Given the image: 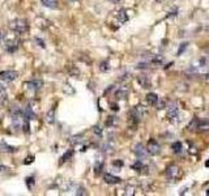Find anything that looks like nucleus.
Returning a JSON list of instances; mask_svg holds the SVG:
<instances>
[{
	"label": "nucleus",
	"instance_id": "obj_1",
	"mask_svg": "<svg viewBox=\"0 0 209 196\" xmlns=\"http://www.w3.org/2000/svg\"><path fill=\"white\" fill-rule=\"evenodd\" d=\"M9 28L17 34H25L29 29V25L26 23V20L24 18H14L9 23Z\"/></svg>",
	"mask_w": 209,
	"mask_h": 196
},
{
	"label": "nucleus",
	"instance_id": "obj_2",
	"mask_svg": "<svg viewBox=\"0 0 209 196\" xmlns=\"http://www.w3.org/2000/svg\"><path fill=\"white\" fill-rule=\"evenodd\" d=\"M146 114H148V110H146V107H144L143 105H137V106H135L131 110V117H132V119L135 122L141 120L144 117H146Z\"/></svg>",
	"mask_w": 209,
	"mask_h": 196
},
{
	"label": "nucleus",
	"instance_id": "obj_3",
	"mask_svg": "<svg viewBox=\"0 0 209 196\" xmlns=\"http://www.w3.org/2000/svg\"><path fill=\"white\" fill-rule=\"evenodd\" d=\"M181 175V168L178 165H170L166 169V177L171 182H175V180Z\"/></svg>",
	"mask_w": 209,
	"mask_h": 196
},
{
	"label": "nucleus",
	"instance_id": "obj_4",
	"mask_svg": "<svg viewBox=\"0 0 209 196\" xmlns=\"http://www.w3.org/2000/svg\"><path fill=\"white\" fill-rule=\"evenodd\" d=\"M146 150L149 154L152 156H157L161 153V145L158 144V141L154 140V139H150L146 144Z\"/></svg>",
	"mask_w": 209,
	"mask_h": 196
},
{
	"label": "nucleus",
	"instance_id": "obj_5",
	"mask_svg": "<svg viewBox=\"0 0 209 196\" xmlns=\"http://www.w3.org/2000/svg\"><path fill=\"white\" fill-rule=\"evenodd\" d=\"M167 107V118L170 122L173 123H176L178 122V118H179V111H178V107H176V103L171 102Z\"/></svg>",
	"mask_w": 209,
	"mask_h": 196
},
{
	"label": "nucleus",
	"instance_id": "obj_6",
	"mask_svg": "<svg viewBox=\"0 0 209 196\" xmlns=\"http://www.w3.org/2000/svg\"><path fill=\"white\" fill-rule=\"evenodd\" d=\"M42 86H43V83L41 81V80H32V81L26 83V89L29 92H32V93L39 92L42 89Z\"/></svg>",
	"mask_w": 209,
	"mask_h": 196
},
{
	"label": "nucleus",
	"instance_id": "obj_7",
	"mask_svg": "<svg viewBox=\"0 0 209 196\" xmlns=\"http://www.w3.org/2000/svg\"><path fill=\"white\" fill-rule=\"evenodd\" d=\"M18 46H20V42H18L17 38H14V37H12L11 39H7V41H5V50H7L8 53L17 51Z\"/></svg>",
	"mask_w": 209,
	"mask_h": 196
},
{
	"label": "nucleus",
	"instance_id": "obj_8",
	"mask_svg": "<svg viewBox=\"0 0 209 196\" xmlns=\"http://www.w3.org/2000/svg\"><path fill=\"white\" fill-rule=\"evenodd\" d=\"M18 77V73L16 71H5V72H2L0 73V78L3 81H7V83H11V81H14Z\"/></svg>",
	"mask_w": 209,
	"mask_h": 196
},
{
	"label": "nucleus",
	"instance_id": "obj_9",
	"mask_svg": "<svg viewBox=\"0 0 209 196\" xmlns=\"http://www.w3.org/2000/svg\"><path fill=\"white\" fill-rule=\"evenodd\" d=\"M133 152H135V154L139 159H145L146 158L148 150L143 147V144H136L135 147H133Z\"/></svg>",
	"mask_w": 209,
	"mask_h": 196
},
{
	"label": "nucleus",
	"instance_id": "obj_10",
	"mask_svg": "<svg viewBox=\"0 0 209 196\" xmlns=\"http://www.w3.org/2000/svg\"><path fill=\"white\" fill-rule=\"evenodd\" d=\"M137 83L140 84L141 88H144V89H148V88H150V86H152L150 78H149L148 76H145V75H140V76H137Z\"/></svg>",
	"mask_w": 209,
	"mask_h": 196
},
{
	"label": "nucleus",
	"instance_id": "obj_11",
	"mask_svg": "<svg viewBox=\"0 0 209 196\" xmlns=\"http://www.w3.org/2000/svg\"><path fill=\"white\" fill-rule=\"evenodd\" d=\"M16 150H17L16 147L8 145L4 141H0V152H2V153H13V152H16Z\"/></svg>",
	"mask_w": 209,
	"mask_h": 196
},
{
	"label": "nucleus",
	"instance_id": "obj_12",
	"mask_svg": "<svg viewBox=\"0 0 209 196\" xmlns=\"http://www.w3.org/2000/svg\"><path fill=\"white\" fill-rule=\"evenodd\" d=\"M104 182L107 184H118V183H120V178L114 177L111 174H104Z\"/></svg>",
	"mask_w": 209,
	"mask_h": 196
},
{
	"label": "nucleus",
	"instance_id": "obj_13",
	"mask_svg": "<svg viewBox=\"0 0 209 196\" xmlns=\"http://www.w3.org/2000/svg\"><path fill=\"white\" fill-rule=\"evenodd\" d=\"M41 3H42L43 7H46V8H50V9H56L58 5H59L58 0H41Z\"/></svg>",
	"mask_w": 209,
	"mask_h": 196
},
{
	"label": "nucleus",
	"instance_id": "obj_14",
	"mask_svg": "<svg viewBox=\"0 0 209 196\" xmlns=\"http://www.w3.org/2000/svg\"><path fill=\"white\" fill-rule=\"evenodd\" d=\"M158 96H157L155 93H149V94H146V102L150 105V106H154V105H157V102H158Z\"/></svg>",
	"mask_w": 209,
	"mask_h": 196
},
{
	"label": "nucleus",
	"instance_id": "obj_15",
	"mask_svg": "<svg viewBox=\"0 0 209 196\" xmlns=\"http://www.w3.org/2000/svg\"><path fill=\"white\" fill-rule=\"evenodd\" d=\"M116 20H118V23L119 24H124L127 20H128V16L125 14V11H119V12H116Z\"/></svg>",
	"mask_w": 209,
	"mask_h": 196
},
{
	"label": "nucleus",
	"instance_id": "obj_16",
	"mask_svg": "<svg viewBox=\"0 0 209 196\" xmlns=\"http://www.w3.org/2000/svg\"><path fill=\"white\" fill-rule=\"evenodd\" d=\"M171 149H173V152L175 154H181L183 152V145L181 141H176V143H173V145H171Z\"/></svg>",
	"mask_w": 209,
	"mask_h": 196
},
{
	"label": "nucleus",
	"instance_id": "obj_17",
	"mask_svg": "<svg viewBox=\"0 0 209 196\" xmlns=\"http://www.w3.org/2000/svg\"><path fill=\"white\" fill-rule=\"evenodd\" d=\"M199 132H206V131H209V122H199V124H197V128H196Z\"/></svg>",
	"mask_w": 209,
	"mask_h": 196
},
{
	"label": "nucleus",
	"instance_id": "obj_18",
	"mask_svg": "<svg viewBox=\"0 0 209 196\" xmlns=\"http://www.w3.org/2000/svg\"><path fill=\"white\" fill-rule=\"evenodd\" d=\"M46 122L48 123V124L55 123V108H51V110H48V113L46 115Z\"/></svg>",
	"mask_w": 209,
	"mask_h": 196
},
{
	"label": "nucleus",
	"instance_id": "obj_19",
	"mask_svg": "<svg viewBox=\"0 0 209 196\" xmlns=\"http://www.w3.org/2000/svg\"><path fill=\"white\" fill-rule=\"evenodd\" d=\"M127 96H128V90L127 89H118L116 93H115L116 99H125Z\"/></svg>",
	"mask_w": 209,
	"mask_h": 196
},
{
	"label": "nucleus",
	"instance_id": "obj_20",
	"mask_svg": "<svg viewBox=\"0 0 209 196\" xmlns=\"http://www.w3.org/2000/svg\"><path fill=\"white\" fill-rule=\"evenodd\" d=\"M132 169L135 170V171H141V170L145 169V166H144L143 162H141V159H137V161L132 165Z\"/></svg>",
	"mask_w": 209,
	"mask_h": 196
},
{
	"label": "nucleus",
	"instance_id": "obj_21",
	"mask_svg": "<svg viewBox=\"0 0 209 196\" xmlns=\"http://www.w3.org/2000/svg\"><path fill=\"white\" fill-rule=\"evenodd\" d=\"M7 101V90L3 85H0V103H3Z\"/></svg>",
	"mask_w": 209,
	"mask_h": 196
},
{
	"label": "nucleus",
	"instance_id": "obj_22",
	"mask_svg": "<svg viewBox=\"0 0 209 196\" xmlns=\"http://www.w3.org/2000/svg\"><path fill=\"white\" fill-rule=\"evenodd\" d=\"M116 124H118V118H115V117H109L107 118V120H106V126L107 127H114Z\"/></svg>",
	"mask_w": 209,
	"mask_h": 196
},
{
	"label": "nucleus",
	"instance_id": "obj_23",
	"mask_svg": "<svg viewBox=\"0 0 209 196\" xmlns=\"http://www.w3.org/2000/svg\"><path fill=\"white\" fill-rule=\"evenodd\" d=\"M99 69L102 71V72H107L109 69H110V64H109V62H102L101 63V65H99Z\"/></svg>",
	"mask_w": 209,
	"mask_h": 196
},
{
	"label": "nucleus",
	"instance_id": "obj_24",
	"mask_svg": "<svg viewBox=\"0 0 209 196\" xmlns=\"http://www.w3.org/2000/svg\"><path fill=\"white\" fill-rule=\"evenodd\" d=\"M197 124H199V120H197L196 118H195V119H192V122L188 124V129H190V131H191V129H192V131H193V129H196V128H197Z\"/></svg>",
	"mask_w": 209,
	"mask_h": 196
},
{
	"label": "nucleus",
	"instance_id": "obj_25",
	"mask_svg": "<svg viewBox=\"0 0 209 196\" xmlns=\"http://www.w3.org/2000/svg\"><path fill=\"white\" fill-rule=\"evenodd\" d=\"M188 47V43L187 42H184V43H182V45H181V47H179L178 48V55H182L183 53H184V50L186 48H187Z\"/></svg>",
	"mask_w": 209,
	"mask_h": 196
},
{
	"label": "nucleus",
	"instance_id": "obj_26",
	"mask_svg": "<svg viewBox=\"0 0 209 196\" xmlns=\"http://www.w3.org/2000/svg\"><path fill=\"white\" fill-rule=\"evenodd\" d=\"M72 156H73V152H72V150L67 152V153H65V154H64V156L62 157V162H65V161H68V159H69V158H71Z\"/></svg>",
	"mask_w": 209,
	"mask_h": 196
},
{
	"label": "nucleus",
	"instance_id": "obj_27",
	"mask_svg": "<svg viewBox=\"0 0 209 196\" xmlns=\"http://www.w3.org/2000/svg\"><path fill=\"white\" fill-rule=\"evenodd\" d=\"M125 193L127 195H135V192H133V191H135V187H132V186H127V188H125Z\"/></svg>",
	"mask_w": 209,
	"mask_h": 196
},
{
	"label": "nucleus",
	"instance_id": "obj_28",
	"mask_svg": "<svg viewBox=\"0 0 209 196\" xmlns=\"http://www.w3.org/2000/svg\"><path fill=\"white\" fill-rule=\"evenodd\" d=\"M102 166H103L102 162H99L98 165H95V166H94V173H95V174H99L101 170H102Z\"/></svg>",
	"mask_w": 209,
	"mask_h": 196
},
{
	"label": "nucleus",
	"instance_id": "obj_29",
	"mask_svg": "<svg viewBox=\"0 0 209 196\" xmlns=\"http://www.w3.org/2000/svg\"><path fill=\"white\" fill-rule=\"evenodd\" d=\"M93 132H94L95 135H98L99 137L102 136V129H101V127H98V126H95V127L93 128Z\"/></svg>",
	"mask_w": 209,
	"mask_h": 196
},
{
	"label": "nucleus",
	"instance_id": "obj_30",
	"mask_svg": "<svg viewBox=\"0 0 209 196\" xmlns=\"http://www.w3.org/2000/svg\"><path fill=\"white\" fill-rule=\"evenodd\" d=\"M157 106H158L157 108H165V107H166L165 101H160V99H158V102H157Z\"/></svg>",
	"mask_w": 209,
	"mask_h": 196
},
{
	"label": "nucleus",
	"instance_id": "obj_31",
	"mask_svg": "<svg viewBox=\"0 0 209 196\" xmlns=\"http://www.w3.org/2000/svg\"><path fill=\"white\" fill-rule=\"evenodd\" d=\"M26 180H28V182H26V183H28V187L32 188V187L34 186V179H33V178H28Z\"/></svg>",
	"mask_w": 209,
	"mask_h": 196
},
{
	"label": "nucleus",
	"instance_id": "obj_32",
	"mask_svg": "<svg viewBox=\"0 0 209 196\" xmlns=\"http://www.w3.org/2000/svg\"><path fill=\"white\" fill-rule=\"evenodd\" d=\"M4 39H5V34H4V32L2 30V29H0V43H3Z\"/></svg>",
	"mask_w": 209,
	"mask_h": 196
},
{
	"label": "nucleus",
	"instance_id": "obj_33",
	"mask_svg": "<svg viewBox=\"0 0 209 196\" xmlns=\"http://www.w3.org/2000/svg\"><path fill=\"white\" fill-rule=\"evenodd\" d=\"M7 171H8V168H5V166H0V174L7 173Z\"/></svg>",
	"mask_w": 209,
	"mask_h": 196
},
{
	"label": "nucleus",
	"instance_id": "obj_34",
	"mask_svg": "<svg viewBox=\"0 0 209 196\" xmlns=\"http://www.w3.org/2000/svg\"><path fill=\"white\" fill-rule=\"evenodd\" d=\"M114 166H119V168H122L123 162H122V161H115V162H114Z\"/></svg>",
	"mask_w": 209,
	"mask_h": 196
},
{
	"label": "nucleus",
	"instance_id": "obj_35",
	"mask_svg": "<svg viewBox=\"0 0 209 196\" xmlns=\"http://www.w3.org/2000/svg\"><path fill=\"white\" fill-rule=\"evenodd\" d=\"M33 159H34V157H28V158H26V161H25V163H30V162H33Z\"/></svg>",
	"mask_w": 209,
	"mask_h": 196
},
{
	"label": "nucleus",
	"instance_id": "obj_36",
	"mask_svg": "<svg viewBox=\"0 0 209 196\" xmlns=\"http://www.w3.org/2000/svg\"><path fill=\"white\" fill-rule=\"evenodd\" d=\"M111 106H113V107H111V108H113V110H115V111H116V110H119V107H118V106H116L115 103H113Z\"/></svg>",
	"mask_w": 209,
	"mask_h": 196
},
{
	"label": "nucleus",
	"instance_id": "obj_37",
	"mask_svg": "<svg viewBox=\"0 0 209 196\" xmlns=\"http://www.w3.org/2000/svg\"><path fill=\"white\" fill-rule=\"evenodd\" d=\"M110 2H111V3H115V4H116V3H119V2H120V0H110Z\"/></svg>",
	"mask_w": 209,
	"mask_h": 196
},
{
	"label": "nucleus",
	"instance_id": "obj_38",
	"mask_svg": "<svg viewBox=\"0 0 209 196\" xmlns=\"http://www.w3.org/2000/svg\"><path fill=\"white\" fill-rule=\"evenodd\" d=\"M205 80H206V81H209V72H208V73L205 75Z\"/></svg>",
	"mask_w": 209,
	"mask_h": 196
},
{
	"label": "nucleus",
	"instance_id": "obj_39",
	"mask_svg": "<svg viewBox=\"0 0 209 196\" xmlns=\"http://www.w3.org/2000/svg\"><path fill=\"white\" fill-rule=\"evenodd\" d=\"M205 166H209V161H206V163H205Z\"/></svg>",
	"mask_w": 209,
	"mask_h": 196
},
{
	"label": "nucleus",
	"instance_id": "obj_40",
	"mask_svg": "<svg viewBox=\"0 0 209 196\" xmlns=\"http://www.w3.org/2000/svg\"><path fill=\"white\" fill-rule=\"evenodd\" d=\"M69 2H79V0H69Z\"/></svg>",
	"mask_w": 209,
	"mask_h": 196
},
{
	"label": "nucleus",
	"instance_id": "obj_41",
	"mask_svg": "<svg viewBox=\"0 0 209 196\" xmlns=\"http://www.w3.org/2000/svg\"><path fill=\"white\" fill-rule=\"evenodd\" d=\"M0 105H2V103H0Z\"/></svg>",
	"mask_w": 209,
	"mask_h": 196
}]
</instances>
